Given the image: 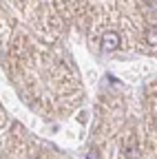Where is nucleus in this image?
Returning <instances> with one entry per match:
<instances>
[{"label":"nucleus","mask_w":157,"mask_h":159,"mask_svg":"<svg viewBox=\"0 0 157 159\" xmlns=\"http://www.w3.org/2000/svg\"><path fill=\"white\" fill-rule=\"evenodd\" d=\"M117 47H120V35H117L115 31H104V35H102V49L104 51H115Z\"/></svg>","instance_id":"obj_1"},{"label":"nucleus","mask_w":157,"mask_h":159,"mask_svg":"<svg viewBox=\"0 0 157 159\" xmlns=\"http://www.w3.org/2000/svg\"><path fill=\"white\" fill-rule=\"evenodd\" d=\"M146 42L150 47H157V27H148L146 31Z\"/></svg>","instance_id":"obj_2"},{"label":"nucleus","mask_w":157,"mask_h":159,"mask_svg":"<svg viewBox=\"0 0 157 159\" xmlns=\"http://www.w3.org/2000/svg\"><path fill=\"white\" fill-rule=\"evenodd\" d=\"M86 159H97V157H95V150H91V152H89V157H86Z\"/></svg>","instance_id":"obj_3"}]
</instances>
